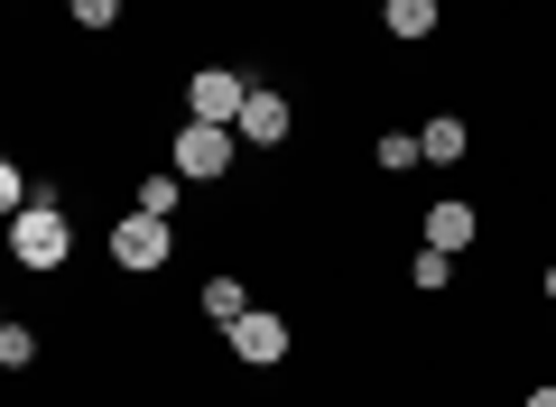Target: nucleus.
<instances>
[{"instance_id": "obj_1", "label": "nucleus", "mask_w": 556, "mask_h": 407, "mask_svg": "<svg viewBox=\"0 0 556 407\" xmlns=\"http://www.w3.org/2000/svg\"><path fill=\"white\" fill-rule=\"evenodd\" d=\"M10 259H20L28 278H65V259H75V214H65L56 194H38V204L10 214Z\"/></svg>"}, {"instance_id": "obj_2", "label": "nucleus", "mask_w": 556, "mask_h": 407, "mask_svg": "<svg viewBox=\"0 0 556 407\" xmlns=\"http://www.w3.org/2000/svg\"><path fill=\"white\" fill-rule=\"evenodd\" d=\"M102 259H112L121 278H159L167 259H177V222H167V214H139V204H130V214L102 232Z\"/></svg>"}, {"instance_id": "obj_3", "label": "nucleus", "mask_w": 556, "mask_h": 407, "mask_svg": "<svg viewBox=\"0 0 556 407\" xmlns=\"http://www.w3.org/2000/svg\"><path fill=\"white\" fill-rule=\"evenodd\" d=\"M167 167H177L186 186H223V176L241 167V130H223V120H177V130H167Z\"/></svg>"}, {"instance_id": "obj_4", "label": "nucleus", "mask_w": 556, "mask_h": 407, "mask_svg": "<svg viewBox=\"0 0 556 407\" xmlns=\"http://www.w3.org/2000/svg\"><path fill=\"white\" fill-rule=\"evenodd\" d=\"M251 93H260L251 65H195V75H186V120H223V130H232Z\"/></svg>"}, {"instance_id": "obj_5", "label": "nucleus", "mask_w": 556, "mask_h": 407, "mask_svg": "<svg viewBox=\"0 0 556 407\" xmlns=\"http://www.w3.org/2000/svg\"><path fill=\"white\" fill-rule=\"evenodd\" d=\"M223 352H232L241 370H278L288 352H298V325H288L278 306H251L241 325H223Z\"/></svg>"}, {"instance_id": "obj_6", "label": "nucleus", "mask_w": 556, "mask_h": 407, "mask_svg": "<svg viewBox=\"0 0 556 407\" xmlns=\"http://www.w3.org/2000/svg\"><path fill=\"white\" fill-rule=\"evenodd\" d=\"M232 130H241V149H260V157H269V149H288V139H298V102L278 93V84H260V93L241 102V120H232Z\"/></svg>"}, {"instance_id": "obj_7", "label": "nucleus", "mask_w": 556, "mask_h": 407, "mask_svg": "<svg viewBox=\"0 0 556 407\" xmlns=\"http://www.w3.org/2000/svg\"><path fill=\"white\" fill-rule=\"evenodd\" d=\"M417 241H427V251H473L482 241V204H464V194H437V204H427V214H417Z\"/></svg>"}, {"instance_id": "obj_8", "label": "nucleus", "mask_w": 556, "mask_h": 407, "mask_svg": "<svg viewBox=\"0 0 556 407\" xmlns=\"http://www.w3.org/2000/svg\"><path fill=\"white\" fill-rule=\"evenodd\" d=\"M445 28V0H390L380 10V38H399V47H427Z\"/></svg>"}, {"instance_id": "obj_9", "label": "nucleus", "mask_w": 556, "mask_h": 407, "mask_svg": "<svg viewBox=\"0 0 556 407\" xmlns=\"http://www.w3.org/2000/svg\"><path fill=\"white\" fill-rule=\"evenodd\" d=\"M417 139H427V167H464V157H473V130H464V112L417 120Z\"/></svg>"}, {"instance_id": "obj_10", "label": "nucleus", "mask_w": 556, "mask_h": 407, "mask_svg": "<svg viewBox=\"0 0 556 407\" xmlns=\"http://www.w3.org/2000/svg\"><path fill=\"white\" fill-rule=\"evenodd\" d=\"M195 306L214 315V325H241V315H251V278H241V269H214V278L195 288Z\"/></svg>"}, {"instance_id": "obj_11", "label": "nucleus", "mask_w": 556, "mask_h": 407, "mask_svg": "<svg viewBox=\"0 0 556 407\" xmlns=\"http://www.w3.org/2000/svg\"><path fill=\"white\" fill-rule=\"evenodd\" d=\"M186 194H195V186H186L177 167H149V176L130 186V204H139V214H167V222H177V214H186Z\"/></svg>"}, {"instance_id": "obj_12", "label": "nucleus", "mask_w": 556, "mask_h": 407, "mask_svg": "<svg viewBox=\"0 0 556 407\" xmlns=\"http://www.w3.org/2000/svg\"><path fill=\"white\" fill-rule=\"evenodd\" d=\"M455 278H464V269H455V251H427V241L408 251V288H417V296H445Z\"/></svg>"}, {"instance_id": "obj_13", "label": "nucleus", "mask_w": 556, "mask_h": 407, "mask_svg": "<svg viewBox=\"0 0 556 407\" xmlns=\"http://www.w3.org/2000/svg\"><path fill=\"white\" fill-rule=\"evenodd\" d=\"M371 167H380V176L427 167V139H417V130H380V139H371Z\"/></svg>"}, {"instance_id": "obj_14", "label": "nucleus", "mask_w": 556, "mask_h": 407, "mask_svg": "<svg viewBox=\"0 0 556 407\" xmlns=\"http://www.w3.org/2000/svg\"><path fill=\"white\" fill-rule=\"evenodd\" d=\"M0 370H38V325H20V315L0 325Z\"/></svg>"}, {"instance_id": "obj_15", "label": "nucleus", "mask_w": 556, "mask_h": 407, "mask_svg": "<svg viewBox=\"0 0 556 407\" xmlns=\"http://www.w3.org/2000/svg\"><path fill=\"white\" fill-rule=\"evenodd\" d=\"M65 20H75V28H93V38H102V28H121V0H65Z\"/></svg>"}, {"instance_id": "obj_16", "label": "nucleus", "mask_w": 556, "mask_h": 407, "mask_svg": "<svg viewBox=\"0 0 556 407\" xmlns=\"http://www.w3.org/2000/svg\"><path fill=\"white\" fill-rule=\"evenodd\" d=\"M0 204H10V214H20V204H38V186H28L20 157H0Z\"/></svg>"}, {"instance_id": "obj_17", "label": "nucleus", "mask_w": 556, "mask_h": 407, "mask_svg": "<svg viewBox=\"0 0 556 407\" xmlns=\"http://www.w3.org/2000/svg\"><path fill=\"white\" fill-rule=\"evenodd\" d=\"M538 296H547V306H556V259H538Z\"/></svg>"}, {"instance_id": "obj_18", "label": "nucleus", "mask_w": 556, "mask_h": 407, "mask_svg": "<svg viewBox=\"0 0 556 407\" xmlns=\"http://www.w3.org/2000/svg\"><path fill=\"white\" fill-rule=\"evenodd\" d=\"M519 407H556V380H538V389H529V398H519Z\"/></svg>"}, {"instance_id": "obj_19", "label": "nucleus", "mask_w": 556, "mask_h": 407, "mask_svg": "<svg viewBox=\"0 0 556 407\" xmlns=\"http://www.w3.org/2000/svg\"><path fill=\"white\" fill-rule=\"evenodd\" d=\"M371 10H390V0H371Z\"/></svg>"}]
</instances>
